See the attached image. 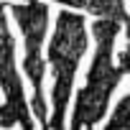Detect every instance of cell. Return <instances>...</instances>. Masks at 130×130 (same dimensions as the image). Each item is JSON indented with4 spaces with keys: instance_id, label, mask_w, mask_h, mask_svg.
I'll list each match as a JSON object with an SVG mask.
<instances>
[{
    "instance_id": "obj_8",
    "label": "cell",
    "mask_w": 130,
    "mask_h": 130,
    "mask_svg": "<svg viewBox=\"0 0 130 130\" xmlns=\"http://www.w3.org/2000/svg\"><path fill=\"white\" fill-rule=\"evenodd\" d=\"M125 26H127V41H130V21H127V23H125Z\"/></svg>"
},
{
    "instance_id": "obj_7",
    "label": "cell",
    "mask_w": 130,
    "mask_h": 130,
    "mask_svg": "<svg viewBox=\"0 0 130 130\" xmlns=\"http://www.w3.org/2000/svg\"><path fill=\"white\" fill-rule=\"evenodd\" d=\"M117 67H120V72H122V74H130V41H127L125 51L120 54V64H117Z\"/></svg>"
},
{
    "instance_id": "obj_6",
    "label": "cell",
    "mask_w": 130,
    "mask_h": 130,
    "mask_svg": "<svg viewBox=\"0 0 130 130\" xmlns=\"http://www.w3.org/2000/svg\"><path fill=\"white\" fill-rule=\"evenodd\" d=\"M105 130H130V94L120 100V105L115 107L110 122L105 125Z\"/></svg>"
},
{
    "instance_id": "obj_1",
    "label": "cell",
    "mask_w": 130,
    "mask_h": 130,
    "mask_svg": "<svg viewBox=\"0 0 130 130\" xmlns=\"http://www.w3.org/2000/svg\"><path fill=\"white\" fill-rule=\"evenodd\" d=\"M117 28H120V21H112V18H97L92 23L94 59L87 74V84L77 94L69 130H87L94 122H100L107 112L110 97L122 79L120 67H115V61H112V46L117 38Z\"/></svg>"
},
{
    "instance_id": "obj_5",
    "label": "cell",
    "mask_w": 130,
    "mask_h": 130,
    "mask_svg": "<svg viewBox=\"0 0 130 130\" xmlns=\"http://www.w3.org/2000/svg\"><path fill=\"white\" fill-rule=\"evenodd\" d=\"M56 3L67 5V8H77V10H89L97 18H112L120 23H127V8L122 0H56Z\"/></svg>"
},
{
    "instance_id": "obj_3",
    "label": "cell",
    "mask_w": 130,
    "mask_h": 130,
    "mask_svg": "<svg viewBox=\"0 0 130 130\" xmlns=\"http://www.w3.org/2000/svg\"><path fill=\"white\" fill-rule=\"evenodd\" d=\"M13 18L21 26L23 41H26V59H23V72L33 87V102L31 110L41 120L43 130H48V117H46V100H43V72H46V59L41 56V43L46 38L48 28V5L43 0H28V3H15L10 5Z\"/></svg>"
},
{
    "instance_id": "obj_2",
    "label": "cell",
    "mask_w": 130,
    "mask_h": 130,
    "mask_svg": "<svg viewBox=\"0 0 130 130\" xmlns=\"http://www.w3.org/2000/svg\"><path fill=\"white\" fill-rule=\"evenodd\" d=\"M87 51V23L79 13H72L69 8L56 15V28L48 43V64L54 72V89H51V120L48 130H67L64 120H67V107L69 97L74 89V77L77 67Z\"/></svg>"
},
{
    "instance_id": "obj_4",
    "label": "cell",
    "mask_w": 130,
    "mask_h": 130,
    "mask_svg": "<svg viewBox=\"0 0 130 130\" xmlns=\"http://www.w3.org/2000/svg\"><path fill=\"white\" fill-rule=\"evenodd\" d=\"M0 87L5 92V105H0V127L21 125L23 130H33L23 82L15 69V41L8 31L5 5H0Z\"/></svg>"
}]
</instances>
